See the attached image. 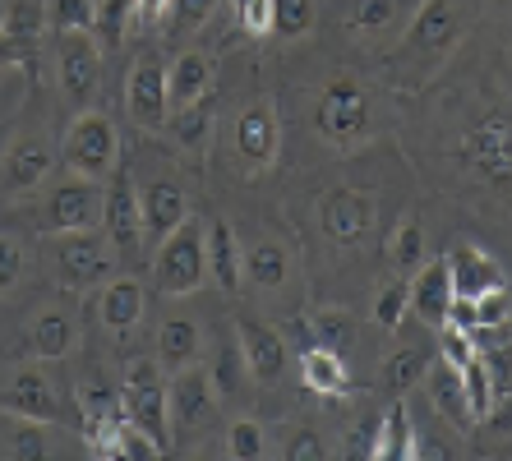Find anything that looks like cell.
<instances>
[{
  "instance_id": "obj_22",
  "label": "cell",
  "mask_w": 512,
  "mask_h": 461,
  "mask_svg": "<svg viewBox=\"0 0 512 461\" xmlns=\"http://www.w3.org/2000/svg\"><path fill=\"white\" fill-rule=\"evenodd\" d=\"M300 379L305 388L319 392V397H346L351 392V374H346V360L328 346H305L300 351Z\"/></svg>"
},
{
  "instance_id": "obj_28",
  "label": "cell",
  "mask_w": 512,
  "mask_h": 461,
  "mask_svg": "<svg viewBox=\"0 0 512 461\" xmlns=\"http://www.w3.org/2000/svg\"><path fill=\"white\" fill-rule=\"evenodd\" d=\"M139 319H143V286L130 282V277L111 282L102 291V323L111 332H130V328H139Z\"/></svg>"
},
{
  "instance_id": "obj_4",
  "label": "cell",
  "mask_w": 512,
  "mask_h": 461,
  "mask_svg": "<svg viewBox=\"0 0 512 461\" xmlns=\"http://www.w3.org/2000/svg\"><path fill=\"white\" fill-rule=\"evenodd\" d=\"M116 157H120V134L107 116L88 111V116H79L70 125V134H65V166H70L74 176L107 180Z\"/></svg>"
},
{
  "instance_id": "obj_24",
  "label": "cell",
  "mask_w": 512,
  "mask_h": 461,
  "mask_svg": "<svg viewBox=\"0 0 512 461\" xmlns=\"http://www.w3.org/2000/svg\"><path fill=\"white\" fill-rule=\"evenodd\" d=\"M28 346H33L37 360H65L74 351V319L70 309H42L28 328Z\"/></svg>"
},
{
  "instance_id": "obj_15",
  "label": "cell",
  "mask_w": 512,
  "mask_h": 461,
  "mask_svg": "<svg viewBox=\"0 0 512 461\" xmlns=\"http://www.w3.org/2000/svg\"><path fill=\"white\" fill-rule=\"evenodd\" d=\"M139 203H143V240L148 245H162L171 231L185 226V213H190L185 208V190H180L176 180H153Z\"/></svg>"
},
{
  "instance_id": "obj_23",
  "label": "cell",
  "mask_w": 512,
  "mask_h": 461,
  "mask_svg": "<svg viewBox=\"0 0 512 461\" xmlns=\"http://www.w3.org/2000/svg\"><path fill=\"white\" fill-rule=\"evenodd\" d=\"M448 277H453V296H466L476 300L494 286H503V272L494 268V259H485L480 249H453V259H448Z\"/></svg>"
},
{
  "instance_id": "obj_8",
  "label": "cell",
  "mask_w": 512,
  "mask_h": 461,
  "mask_svg": "<svg viewBox=\"0 0 512 461\" xmlns=\"http://www.w3.org/2000/svg\"><path fill=\"white\" fill-rule=\"evenodd\" d=\"M466 162L476 166V176L489 180L494 190H503L512 180V130L508 111H494L489 120H480L476 130L466 134Z\"/></svg>"
},
{
  "instance_id": "obj_33",
  "label": "cell",
  "mask_w": 512,
  "mask_h": 461,
  "mask_svg": "<svg viewBox=\"0 0 512 461\" xmlns=\"http://www.w3.org/2000/svg\"><path fill=\"white\" fill-rule=\"evenodd\" d=\"M310 332H314V346H328V351H337V355H346L351 351V342H356V323L346 319L342 309L319 314V319L310 323Z\"/></svg>"
},
{
  "instance_id": "obj_26",
  "label": "cell",
  "mask_w": 512,
  "mask_h": 461,
  "mask_svg": "<svg viewBox=\"0 0 512 461\" xmlns=\"http://www.w3.org/2000/svg\"><path fill=\"white\" fill-rule=\"evenodd\" d=\"M416 457V425L402 402L388 406L383 425H374V461H411Z\"/></svg>"
},
{
  "instance_id": "obj_27",
  "label": "cell",
  "mask_w": 512,
  "mask_h": 461,
  "mask_svg": "<svg viewBox=\"0 0 512 461\" xmlns=\"http://www.w3.org/2000/svg\"><path fill=\"white\" fill-rule=\"evenodd\" d=\"M240 272H245L254 286H268V291H277V286H286V277H291V259H286L282 245H273V240H259V245H250L245 254H240Z\"/></svg>"
},
{
  "instance_id": "obj_53",
  "label": "cell",
  "mask_w": 512,
  "mask_h": 461,
  "mask_svg": "<svg viewBox=\"0 0 512 461\" xmlns=\"http://www.w3.org/2000/svg\"><path fill=\"white\" fill-rule=\"evenodd\" d=\"M167 10H171V0H134V19H139L143 28L162 24V19H167Z\"/></svg>"
},
{
  "instance_id": "obj_48",
  "label": "cell",
  "mask_w": 512,
  "mask_h": 461,
  "mask_svg": "<svg viewBox=\"0 0 512 461\" xmlns=\"http://www.w3.org/2000/svg\"><path fill=\"white\" fill-rule=\"evenodd\" d=\"M328 448H323V438L314 429H296V434L286 438V461H323Z\"/></svg>"
},
{
  "instance_id": "obj_3",
  "label": "cell",
  "mask_w": 512,
  "mask_h": 461,
  "mask_svg": "<svg viewBox=\"0 0 512 461\" xmlns=\"http://www.w3.org/2000/svg\"><path fill=\"white\" fill-rule=\"evenodd\" d=\"M203 277H208V263H203V231L194 222H185L180 231H171V236L157 245L153 286L162 296H190V291H199Z\"/></svg>"
},
{
  "instance_id": "obj_16",
  "label": "cell",
  "mask_w": 512,
  "mask_h": 461,
  "mask_svg": "<svg viewBox=\"0 0 512 461\" xmlns=\"http://www.w3.org/2000/svg\"><path fill=\"white\" fill-rule=\"evenodd\" d=\"M51 171V143L42 134H28L10 148L5 166H0V180H5V190L10 194H24V190H37Z\"/></svg>"
},
{
  "instance_id": "obj_34",
  "label": "cell",
  "mask_w": 512,
  "mask_h": 461,
  "mask_svg": "<svg viewBox=\"0 0 512 461\" xmlns=\"http://www.w3.org/2000/svg\"><path fill=\"white\" fill-rule=\"evenodd\" d=\"M134 19V0H97V19H93V33L102 47H116L125 37V24Z\"/></svg>"
},
{
  "instance_id": "obj_39",
  "label": "cell",
  "mask_w": 512,
  "mask_h": 461,
  "mask_svg": "<svg viewBox=\"0 0 512 461\" xmlns=\"http://www.w3.org/2000/svg\"><path fill=\"white\" fill-rule=\"evenodd\" d=\"M213 10H217V0H171V10H167V19H162V28H167L171 37L194 33V28H199Z\"/></svg>"
},
{
  "instance_id": "obj_45",
  "label": "cell",
  "mask_w": 512,
  "mask_h": 461,
  "mask_svg": "<svg viewBox=\"0 0 512 461\" xmlns=\"http://www.w3.org/2000/svg\"><path fill=\"white\" fill-rule=\"evenodd\" d=\"M508 309V286H494V291L476 296V323L480 328H499V323H508Z\"/></svg>"
},
{
  "instance_id": "obj_13",
  "label": "cell",
  "mask_w": 512,
  "mask_h": 461,
  "mask_svg": "<svg viewBox=\"0 0 512 461\" xmlns=\"http://www.w3.org/2000/svg\"><path fill=\"white\" fill-rule=\"evenodd\" d=\"M236 346H240V355H245V369H250L259 383H277L286 374V342H282V332L245 319L236 328Z\"/></svg>"
},
{
  "instance_id": "obj_32",
  "label": "cell",
  "mask_w": 512,
  "mask_h": 461,
  "mask_svg": "<svg viewBox=\"0 0 512 461\" xmlns=\"http://www.w3.org/2000/svg\"><path fill=\"white\" fill-rule=\"evenodd\" d=\"M314 24V0H273L268 10V33L277 37H305Z\"/></svg>"
},
{
  "instance_id": "obj_17",
  "label": "cell",
  "mask_w": 512,
  "mask_h": 461,
  "mask_svg": "<svg viewBox=\"0 0 512 461\" xmlns=\"http://www.w3.org/2000/svg\"><path fill=\"white\" fill-rule=\"evenodd\" d=\"M236 148L250 166H268L277 157V116L268 102H254V107L240 111L236 120Z\"/></svg>"
},
{
  "instance_id": "obj_14",
  "label": "cell",
  "mask_w": 512,
  "mask_h": 461,
  "mask_svg": "<svg viewBox=\"0 0 512 461\" xmlns=\"http://www.w3.org/2000/svg\"><path fill=\"white\" fill-rule=\"evenodd\" d=\"M0 406L10 415H28V420H60V397L51 392V379L42 369H19L10 388L0 392Z\"/></svg>"
},
{
  "instance_id": "obj_9",
  "label": "cell",
  "mask_w": 512,
  "mask_h": 461,
  "mask_svg": "<svg viewBox=\"0 0 512 461\" xmlns=\"http://www.w3.org/2000/svg\"><path fill=\"white\" fill-rule=\"evenodd\" d=\"M167 107H171L167 65L153 56H143L130 70V83H125V111L134 116L139 130H162V125H167Z\"/></svg>"
},
{
  "instance_id": "obj_47",
  "label": "cell",
  "mask_w": 512,
  "mask_h": 461,
  "mask_svg": "<svg viewBox=\"0 0 512 461\" xmlns=\"http://www.w3.org/2000/svg\"><path fill=\"white\" fill-rule=\"evenodd\" d=\"M439 351L448 365H466L471 355H476V346H471V337H466L462 328H453V323H439Z\"/></svg>"
},
{
  "instance_id": "obj_54",
  "label": "cell",
  "mask_w": 512,
  "mask_h": 461,
  "mask_svg": "<svg viewBox=\"0 0 512 461\" xmlns=\"http://www.w3.org/2000/svg\"><path fill=\"white\" fill-rule=\"evenodd\" d=\"M346 457H374V425L351 429V438H346Z\"/></svg>"
},
{
  "instance_id": "obj_51",
  "label": "cell",
  "mask_w": 512,
  "mask_h": 461,
  "mask_svg": "<svg viewBox=\"0 0 512 461\" xmlns=\"http://www.w3.org/2000/svg\"><path fill=\"white\" fill-rule=\"evenodd\" d=\"M19 268H24V249L14 245V240H0V291H10Z\"/></svg>"
},
{
  "instance_id": "obj_10",
  "label": "cell",
  "mask_w": 512,
  "mask_h": 461,
  "mask_svg": "<svg viewBox=\"0 0 512 461\" xmlns=\"http://www.w3.org/2000/svg\"><path fill=\"white\" fill-rule=\"evenodd\" d=\"M374 213H379L374 194L351 190V185H337V190H328V194H323V203H319L323 231H328L333 240H342V245H351V240L365 236V231L374 226Z\"/></svg>"
},
{
  "instance_id": "obj_12",
  "label": "cell",
  "mask_w": 512,
  "mask_h": 461,
  "mask_svg": "<svg viewBox=\"0 0 512 461\" xmlns=\"http://www.w3.org/2000/svg\"><path fill=\"white\" fill-rule=\"evenodd\" d=\"M213 397H217L213 374L185 365V369H176V379H171V388H167V415L176 420V425L194 429L213 415Z\"/></svg>"
},
{
  "instance_id": "obj_7",
  "label": "cell",
  "mask_w": 512,
  "mask_h": 461,
  "mask_svg": "<svg viewBox=\"0 0 512 461\" xmlns=\"http://www.w3.org/2000/svg\"><path fill=\"white\" fill-rule=\"evenodd\" d=\"M102 226H107V240L120 259H134L143 249V203L125 171H116L111 190L102 194Z\"/></svg>"
},
{
  "instance_id": "obj_46",
  "label": "cell",
  "mask_w": 512,
  "mask_h": 461,
  "mask_svg": "<svg viewBox=\"0 0 512 461\" xmlns=\"http://www.w3.org/2000/svg\"><path fill=\"white\" fill-rule=\"evenodd\" d=\"M240 369H245V355H240V346H227V351L217 355V365H213V388H222L231 397V392L240 388Z\"/></svg>"
},
{
  "instance_id": "obj_35",
  "label": "cell",
  "mask_w": 512,
  "mask_h": 461,
  "mask_svg": "<svg viewBox=\"0 0 512 461\" xmlns=\"http://www.w3.org/2000/svg\"><path fill=\"white\" fill-rule=\"evenodd\" d=\"M97 0H51V28L56 33H93Z\"/></svg>"
},
{
  "instance_id": "obj_42",
  "label": "cell",
  "mask_w": 512,
  "mask_h": 461,
  "mask_svg": "<svg viewBox=\"0 0 512 461\" xmlns=\"http://www.w3.org/2000/svg\"><path fill=\"white\" fill-rule=\"evenodd\" d=\"M116 457H130V461H148V457H162L157 452V443L148 434H143L139 425H130L125 415L116 420Z\"/></svg>"
},
{
  "instance_id": "obj_18",
  "label": "cell",
  "mask_w": 512,
  "mask_h": 461,
  "mask_svg": "<svg viewBox=\"0 0 512 461\" xmlns=\"http://www.w3.org/2000/svg\"><path fill=\"white\" fill-rule=\"evenodd\" d=\"M203 263H208V272H213V282L222 286L227 296H236L240 282H245V272H240L236 231H231L227 222H208V231H203Z\"/></svg>"
},
{
  "instance_id": "obj_29",
  "label": "cell",
  "mask_w": 512,
  "mask_h": 461,
  "mask_svg": "<svg viewBox=\"0 0 512 461\" xmlns=\"http://www.w3.org/2000/svg\"><path fill=\"white\" fill-rule=\"evenodd\" d=\"M157 360L176 374V369L194 365L199 360V328L190 319H167L162 332H157Z\"/></svg>"
},
{
  "instance_id": "obj_6",
  "label": "cell",
  "mask_w": 512,
  "mask_h": 461,
  "mask_svg": "<svg viewBox=\"0 0 512 461\" xmlns=\"http://www.w3.org/2000/svg\"><path fill=\"white\" fill-rule=\"evenodd\" d=\"M102 222V190L97 180H70V185H56L51 199L42 203V231L47 236H65V231H88V226Z\"/></svg>"
},
{
  "instance_id": "obj_36",
  "label": "cell",
  "mask_w": 512,
  "mask_h": 461,
  "mask_svg": "<svg viewBox=\"0 0 512 461\" xmlns=\"http://www.w3.org/2000/svg\"><path fill=\"white\" fill-rule=\"evenodd\" d=\"M457 369H462V388H466V402H471V415L485 420V415L494 411V388H489V374H485V365H480V355H471V360Z\"/></svg>"
},
{
  "instance_id": "obj_31",
  "label": "cell",
  "mask_w": 512,
  "mask_h": 461,
  "mask_svg": "<svg viewBox=\"0 0 512 461\" xmlns=\"http://www.w3.org/2000/svg\"><path fill=\"white\" fill-rule=\"evenodd\" d=\"M213 107H217V93H203L199 102L180 107V116L171 120V134H176L180 148H199L208 139V125H213Z\"/></svg>"
},
{
  "instance_id": "obj_50",
  "label": "cell",
  "mask_w": 512,
  "mask_h": 461,
  "mask_svg": "<svg viewBox=\"0 0 512 461\" xmlns=\"http://www.w3.org/2000/svg\"><path fill=\"white\" fill-rule=\"evenodd\" d=\"M28 60H33V42L14 37L10 28H0V70L5 65H28Z\"/></svg>"
},
{
  "instance_id": "obj_25",
  "label": "cell",
  "mask_w": 512,
  "mask_h": 461,
  "mask_svg": "<svg viewBox=\"0 0 512 461\" xmlns=\"http://www.w3.org/2000/svg\"><path fill=\"white\" fill-rule=\"evenodd\" d=\"M167 93L176 107H190V102H199L203 93H213V60L203 56V51L176 56V65L167 70Z\"/></svg>"
},
{
  "instance_id": "obj_41",
  "label": "cell",
  "mask_w": 512,
  "mask_h": 461,
  "mask_svg": "<svg viewBox=\"0 0 512 461\" xmlns=\"http://www.w3.org/2000/svg\"><path fill=\"white\" fill-rule=\"evenodd\" d=\"M79 415H84V420H107V415H120V392H111L107 383L88 379L84 388H79Z\"/></svg>"
},
{
  "instance_id": "obj_21",
  "label": "cell",
  "mask_w": 512,
  "mask_h": 461,
  "mask_svg": "<svg viewBox=\"0 0 512 461\" xmlns=\"http://www.w3.org/2000/svg\"><path fill=\"white\" fill-rule=\"evenodd\" d=\"M457 28H462V19H457L453 0H425V5H420V14H416V24H411V47L443 56V51L453 47Z\"/></svg>"
},
{
  "instance_id": "obj_52",
  "label": "cell",
  "mask_w": 512,
  "mask_h": 461,
  "mask_svg": "<svg viewBox=\"0 0 512 461\" xmlns=\"http://www.w3.org/2000/svg\"><path fill=\"white\" fill-rule=\"evenodd\" d=\"M5 28H10L14 37H24V42H33L37 28H42V14H37L33 5H14V14H10V24H5Z\"/></svg>"
},
{
  "instance_id": "obj_38",
  "label": "cell",
  "mask_w": 512,
  "mask_h": 461,
  "mask_svg": "<svg viewBox=\"0 0 512 461\" xmlns=\"http://www.w3.org/2000/svg\"><path fill=\"white\" fill-rule=\"evenodd\" d=\"M397 14V0H346V24L370 33V28H388Z\"/></svg>"
},
{
  "instance_id": "obj_5",
  "label": "cell",
  "mask_w": 512,
  "mask_h": 461,
  "mask_svg": "<svg viewBox=\"0 0 512 461\" xmlns=\"http://www.w3.org/2000/svg\"><path fill=\"white\" fill-rule=\"evenodd\" d=\"M111 240L97 236L93 226L88 231H65L56 236V272L60 282L74 286V291H84V286H97L102 277L111 272Z\"/></svg>"
},
{
  "instance_id": "obj_30",
  "label": "cell",
  "mask_w": 512,
  "mask_h": 461,
  "mask_svg": "<svg viewBox=\"0 0 512 461\" xmlns=\"http://www.w3.org/2000/svg\"><path fill=\"white\" fill-rule=\"evenodd\" d=\"M425 369H429V351L420 342H411V346H402V351H393L388 360H383V383H388L393 392H406L411 383L425 379Z\"/></svg>"
},
{
  "instance_id": "obj_11",
  "label": "cell",
  "mask_w": 512,
  "mask_h": 461,
  "mask_svg": "<svg viewBox=\"0 0 512 461\" xmlns=\"http://www.w3.org/2000/svg\"><path fill=\"white\" fill-rule=\"evenodd\" d=\"M97 79H102V56H97V42L88 33H65L60 42V88L74 107H88L97 93Z\"/></svg>"
},
{
  "instance_id": "obj_49",
  "label": "cell",
  "mask_w": 512,
  "mask_h": 461,
  "mask_svg": "<svg viewBox=\"0 0 512 461\" xmlns=\"http://www.w3.org/2000/svg\"><path fill=\"white\" fill-rule=\"evenodd\" d=\"M236 5V19L245 33H268V10H273V0H231Z\"/></svg>"
},
{
  "instance_id": "obj_1",
  "label": "cell",
  "mask_w": 512,
  "mask_h": 461,
  "mask_svg": "<svg viewBox=\"0 0 512 461\" xmlns=\"http://www.w3.org/2000/svg\"><path fill=\"white\" fill-rule=\"evenodd\" d=\"M314 125L337 153H356L360 143L370 139L374 111H370V93L356 79H337L323 88L319 107H314Z\"/></svg>"
},
{
  "instance_id": "obj_37",
  "label": "cell",
  "mask_w": 512,
  "mask_h": 461,
  "mask_svg": "<svg viewBox=\"0 0 512 461\" xmlns=\"http://www.w3.org/2000/svg\"><path fill=\"white\" fill-rule=\"evenodd\" d=\"M393 263L397 268H420L425 263V226L416 222V217H406L402 226H397V236H393Z\"/></svg>"
},
{
  "instance_id": "obj_20",
  "label": "cell",
  "mask_w": 512,
  "mask_h": 461,
  "mask_svg": "<svg viewBox=\"0 0 512 461\" xmlns=\"http://www.w3.org/2000/svg\"><path fill=\"white\" fill-rule=\"evenodd\" d=\"M448 305H453V277H448V259L425 263V268H420V277H416V286H411V309H416L429 328H439V323L448 319Z\"/></svg>"
},
{
  "instance_id": "obj_40",
  "label": "cell",
  "mask_w": 512,
  "mask_h": 461,
  "mask_svg": "<svg viewBox=\"0 0 512 461\" xmlns=\"http://www.w3.org/2000/svg\"><path fill=\"white\" fill-rule=\"evenodd\" d=\"M19 425L5 434V443H10V457H24V461H33V457H47V434L37 429V420H28V415H14Z\"/></svg>"
},
{
  "instance_id": "obj_19",
  "label": "cell",
  "mask_w": 512,
  "mask_h": 461,
  "mask_svg": "<svg viewBox=\"0 0 512 461\" xmlns=\"http://www.w3.org/2000/svg\"><path fill=\"white\" fill-rule=\"evenodd\" d=\"M425 383H429V397L439 406V415H448L457 429H476V415H471V402H466V388H462V369L439 360V365L425 369Z\"/></svg>"
},
{
  "instance_id": "obj_2",
  "label": "cell",
  "mask_w": 512,
  "mask_h": 461,
  "mask_svg": "<svg viewBox=\"0 0 512 461\" xmlns=\"http://www.w3.org/2000/svg\"><path fill=\"white\" fill-rule=\"evenodd\" d=\"M120 415L139 425L157 443V452H171V415H167V383L153 360H134L120 383Z\"/></svg>"
},
{
  "instance_id": "obj_44",
  "label": "cell",
  "mask_w": 512,
  "mask_h": 461,
  "mask_svg": "<svg viewBox=\"0 0 512 461\" xmlns=\"http://www.w3.org/2000/svg\"><path fill=\"white\" fill-rule=\"evenodd\" d=\"M227 448L236 461H259L263 457V429L254 420H236L227 434Z\"/></svg>"
},
{
  "instance_id": "obj_43",
  "label": "cell",
  "mask_w": 512,
  "mask_h": 461,
  "mask_svg": "<svg viewBox=\"0 0 512 461\" xmlns=\"http://www.w3.org/2000/svg\"><path fill=\"white\" fill-rule=\"evenodd\" d=\"M406 305H411V286L406 282H388L379 291V305H374V319L383 323V328H402V314Z\"/></svg>"
}]
</instances>
